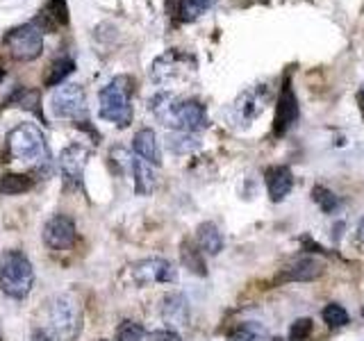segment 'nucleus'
I'll use <instances>...</instances> for the list:
<instances>
[{"label": "nucleus", "mask_w": 364, "mask_h": 341, "mask_svg": "<svg viewBox=\"0 0 364 341\" xmlns=\"http://www.w3.org/2000/svg\"><path fill=\"white\" fill-rule=\"evenodd\" d=\"M5 45L14 60L32 62L43 50V32L34 23H26V26H18L5 34Z\"/></svg>", "instance_id": "nucleus-6"}, {"label": "nucleus", "mask_w": 364, "mask_h": 341, "mask_svg": "<svg viewBox=\"0 0 364 341\" xmlns=\"http://www.w3.org/2000/svg\"><path fill=\"white\" fill-rule=\"evenodd\" d=\"M32 341H60V339H55L50 332H48V330H43V328H34L32 330Z\"/></svg>", "instance_id": "nucleus-33"}, {"label": "nucleus", "mask_w": 364, "mask_h": 341, "mask_svg": "<svg viewBox=\"0 0 364 341\" xmlns=\"http://www.w3.org/2000/svg\"><path fill=\"white\" fill-rule=\"evenodd\" d=\"M216 0H178V18L182 23H191L205 11L214 7Z\"/></svg>", "instance_id": "nucleus-24"}, {"label": "nucleus", "mask_w": 364, "mask_h": 341, "mask_svg": "<svg viewBox=\"0 0 364 341\" xmlns=\"http://www.w3.org/2000/svg\"><path fill=\"white\" fill-rule=\"evenodd\" d=\"M278 341H280V339H278Z\"/></svg>", "instance_id": "nucleus-39"}, {"label": "nucleus", "mask_w": 364, "mask_h": 341, "mask_svg": "<svg viewBox=\"0 0 364 341\" xmlns=\"http://www.w3.org/2000/svg\"><path fill=\"white\" fill-rule=\"evenodd\" d=\"M132 80L128 75H117L112 82L100 91V117L125 128L132 121Z\"/></svg>", "instance_id": "nucleus-5"}, {"label": "nucleus", "mask_w": 364, "mask_h": 341, "mask_svg": "<svg viewBox=\"0 0 364 341\" xmlns=\"http://www.w3.org/2000/svg\"><path fill=\"white\" fill-rule=\"evenodd\" d=\"M299 119V100H296V94L289 82H284L282 94L278 98V107H276V121H273V134L276 136H284L287 130Z\"/></svg>", "instance_id": "nucleus-13"}, {"label": "nucleus", "mask_w": 364, "mask_h": 341, "mask_svg": "<svg viewBox=\"0 0 364 341\" xmlns=\"http://www.w3.org/2000/svg\"><path fill=\"white\" fill-rule=\"evenodd\" d=\"M312 318H296L289 328V339L291 341H307L312 335Z\"/></svg>", "instance_id": "nucleus-31"}, {"label": "nucleus", "mask_w": 364, "mask_h": 341, "mask_svg": "<svg viewBox=\"0 0 364 341\" xmlns=\"http://www.w3.org/2000/svg\"><path fill=\"white\" fill-rule=\"evenodd\" d=\"M9 153L18 162L28 166H48L50 148L43 132L34 123H21L7 136Z\"/></svg>", "instance_id": "nucleus-3"}, {"label": "nucleus", "mask_w": 364, "mask_h": 341, "mask_svg": "<svg viewBox=\"0 0 364 341\" xmlns=\"http://www.w3.org/2000/svg\"><path fill=\"white\" fill-rule=\"evenodd\" d=\"M323 264L316 257H303L296 259L294 264L280 269L276 276V284H287V282H312L323 276Z\"/></svg>", "instance_id": "nucleus-12"}, {"label": "nucleus", "mask_w": 364, "mask_h": 341, "mask_svg": "<svg viewBox=\"0 0 364 341\" xmlns=\"http://www.w3.org/2000/svg\"><path fill=\"white\" fill-rule=\"evenodd\" d=\"M146 330L136 321H121L117 328V341H144Z\"/></svg>", "instance_id": "nucleus-30"}, {"label": "nucleus", "mask_w": 364, "mask_h": 341, "mask_svg": "<svg viewBox=\"0 0 364 341\" xmlns=\"http://www.w3.org/2000/svg\"><path fill=\"white\" fill-rule=\"evenodd\" d=\"M43 242L53 250H66L75 242V221L71 216L55 214L43 225Z\"/></svg>", "instance_id": "nucleus-10"}, {"label": "nucleus", "mask_w": 364, "mask_h": 341, "mask_svg": "<svg viewBox=\"0 0 364 341\" xmlns=\"http://www.w3.org/2000/svg\"><path fill=\"white\" fill-rule=\"evenodd\" d=\"M262 337H267V328L255 321L239 323L228 332V341H259Z\"/></svg>", "instance_id": "nucleus-26"}, {"label": "nucleus", "mask_w": 364, "mask_h": 341, "mask_svg": "<svg viewBox=\"0 0 364 341\" xmlns=\"http://www.w3.org/2000/svg\"><path fill=\"white\" fill-rule=\"evenodd\" d=\"M50 112L57 119H82L87 114L85 89L80 85H60L50 96Z\"/></svg>", "instance_id": "nucleus-7"}, {"label": "nucleus", "mask_w": 364, "mask_h": 341, "mask_svg": "<svg viewBox=\"0 0 364 341\" xmlns=\"http://www.w3.org/2000/svg\"><path fill=\"white\" fill-rule=\"evenodd\" d=\"M75 71V62L71 57H60V60H55L48 71H46V77H43V85L46 87H60L64 85V80Z\"/></svg>", "instance_id": "nucleus-23"}, {"label": "nucleus", "mask_w": 364, "mask_h": 341, "mask_svg": "<svg viewBox=\"0 0 364 341\" xmlns=\"http://www.w3.org/2000/svg\"><path fill=\"white\" fill-rule=\"evenodd\" d=\"M196 62H193L191 55L178 53V50H168L162 57H157L153 64V80L159 85L173 82L176 77L187 75V71H193Z\"/></svg>", "instance_id": "nucleus-9"}, {"label": "nucleus", "mask_w": 364, "mask_h": 341, "mask_svg": "<svg viewBox=\"0 0 364 341\" xmlns=\"http://www.w3.org/2000/svg\"><path fill=\"white\" fill-rule=\"evenodd\" d=\"M148 341H182L180 335L176 332V330H155V332L148 335Z\"/></svg>", "instance_id": "nucleus-32"}, {"label": "nucleus", "mask_w": 364, "mask_h": 341, "mask_svg": "<svg viewBox=\"0 0 364 341\" xmlns=\"http://www.w3.org/2000/svg\"><path fill=\"white\" fill-rule=\"evenodd\" d=\"M39 328L60 341H75L82 332V307L71 293H60L46 305V318Z\"/></svg>", "instance_id": "nucleus-2"}, {"label": "nucleus", "mask_w": 364, "mask_h": 341, "mask_svg": "<svg viewBox=\"0 0 364 341\" xmlns=\"http://www.w3.org/2000/svg\"><path fill=\"white\" fill-rule=\"evenodd\" d=\"M148 107H151L159 123L176 132L196 134L198 130L210 125L208 112H205L198 100H182L173 94H166V91H159L157 96H153Z\"/></svg>", "instance_id": "nucleus-1"}, {"label": "nucleus", "mask_w": 364, "mask_h": 341, "mask_svg": "<svg viewBox=\"0 0 364 341\" xmlns=\"http://www.w3.org/2000/svg\"><path fill=\"white\" fill-rule=\"evenodd\" d=\"M168 146L173 153H191L193 148H198V136L193 132H176L173 136L168 139Z\"/></svg>", "instance_id": "nucleus-29"}, {"label": "nucleus", "mask_w": 364, "mask_h": 341, "mask_svg": "<svg viewBox=\"0 0 364 341\" xmlns=\"http://www.w3.org/2000/svg\"><path fill=\"white\" fill-rule=\"evenodd\" d=\"M321 318H323V323L330 325V328H344L348 323V312L341 305L330 303V305L323 307Z\"/></svg>", "instance_id": "nucleus-28"}, {"label": "nucleus", "mask_w": 364, "mask_h": 341, "mask_svg": "<svg viewBox=\"0 0 364 341\" xmlns=\"http://www.w3.org/2000/svg\"><path fill=\"white\" fill-rule=\"evenodd\" d=\"M32 189V180L23 173H5L0 178V193L3 196H18Z\"/></svg>", "instance_id": "nucleus-25"}, {"label": "nucleus", "mask_w": 364, "mask_h": 341, "mask_svg": "<svg viewBox=\"0 0 364 341\" xmlns=\"http://www.w3.org/2000/svg\"><path fill=\"white\" fill-rule=\"evenodd\" d=\"M358 239L364 244V219L360 221V225H358Z\"/></svg>", "instance_id": "nucleus-34"}, {"label": "nucleus", "mask_w": 364, "mask_h": 341, "mask_svg": "<svg viewBox=\"0 0 364 341\" xmlns=\"http://www.w3.org/2000/svg\"><path fill=\"white\" fill-rule=\"evenodd\" d=\"M87 157L89 151L82 146H68L60 155V170L64 175V182L68 189H80L82 187V175H85V166H87Z\"/></svg>", "instance_id": "nucleus-11"}, {"label": "nucleus", "mask_w": 364, "mask_h": 341, "mask_svg": "<svg viewBox=\"0 0 364 341\" xmlns=\"http://www.w3.org/2000/svg\"><path fill=\"white\" fill-rule=\"evenodd\" d=\"M130 170H132V178H134V191L139 193V196H148V193H153V189H155V170H153V164L134 155Z\"/></svg>", "instance_id": "nucleus-18"}, {"label": "nucleus", "mask_w": 364, "mask_h": 341, "mask_svg": "<svg viewBox=\"0 0 364 341\" xmlns=\"http://www.w3.org/2000/svg\"><path fill=\"white\" fill-rule=\"evenodd\" d=\"M130 278L136 287H151V284H168L178 280V269L168 259L148 257L130 266Z\"/></svg>", "instance_id": "nucleus-8"}, {"label": "nucleus", "mask_w": 364, "mask_h": 341, "mask_svg": "<svg viewBox=\"0 0 364 341\" xmlns=\"http://www.w3.org/2000/svg\"><path fill=\"white\" fill-rule=\"evenodd\" d=\"M196 244L203 253L208 255H219L223 250V234L219 232V227L214 223H200L196 230Z\"/></svg>", "instance_id": "nucleus-19"}, {"label": "nucleus", "mask_w": 364, "mask_h": 341, "mask_svg": "<svg viewBox=\"0 0 364 341\" xmlns=\"http://www.w3.org/2000/svg\"><path fill=\"white\" fill-rule=\"evenodd\" d=\"M32 23L41 32H53L60 26H68V5H66V0H48Z\"/></svg>", "instance_id": "nucleus-15"}, {"label": "nucleus", "mask_w": 364, "mask_h": 341, "mask_svg": "<svg viewBox=\"0 0 364 341\" xmlns=\"http://www.w3.org/2000/svg\"><path fill=\"white\" fill-rule=\"evenodd\" d=\"M0 341H3V335H0Z\"/></svg>", "instance_id": "nucleus-38"}, {"label": "nucleus", "mask_w": 364, "mask_h": 341, "mask_svg": "<svg viewBox=\"0 0 364 341\" xmlns=\"http://www.w3.org/2000/svg\"><path fill=\"white\" fill-rule=\"evenodd\" d=\"M264 89V87H259V89H250L246 91V94L239 98L237 102V109H239V117H244V119H255L257 114L264 112V100H267V94L264 96H259V91Z\"/></svg>", "instance_id": "nucleus-22"}, {"label": "nucleus", "mask_w": 364, "mask_h": 341, "mask_svg": "<svg viewBox=\"0 0 364 341\" xmlns=\"http://www.w3.org/2000/svg\"><path fill=\"white\" fill-rule=\"evenodd\" d=\"M5 77V71H3V68H0V80H3Z\"/></svg>", "instance_id": "nucleus-35"}, {"label": "nucleus", "mask_w": 364, "mask_h": 341, "mask_svg": "<svg viewBox=\"0 0 364 341\" xmlns=\"http://www.w3.org/2000/svg\"><path fill=\"white\" fill-rule=\"evenodd\" d=\"M98 341H107V339H98Z\"/></svg>", "instance_id": "nucleus-37"}, {"label": "nucleus", "mask_w": 364, "mask_h": 341, "mask_svg": "<svg viewBox=\"0 0 364 341\" xmlns=\"http://www.w3.org/2000/svg\"><path fill=\"white\" fill-rule=\"evenodd\" d=\"M264 180H267L269 198L273 202H280L287 198V193L294 187V173L289 166H269L264 170Z\"/></svg>", "instance_id": "nucleus-14"}, {"label": "nucleus", "mask_w": 364, "mask_h": 341, "mask_svg": "<svg viewBox=\"0 0 364 341\" xmlns=\"http://www.w3.org/2000/svg\"><path fill=\"white\" fill-rule=\"evenodd\" d=\"M162 316L171 325H187L189 321V303L182 293H168L162 301Z\"/></svg>", "instance_id": "nucleus-17"}, {"label": "nucleus", "mask_w": 364, "mask_h": 341, "mask_svg": "<svg viewBox=\"0 0 364 341\" xmlns=\"http://www.w3.org/2000/svg\"><path fill=\"white\" fill-rule=\"evenodd\" d=\"M362 316H364V307H362Z\"/></svg>", "instance_id": "nucleus-36"}, {"label": "nucleus", "mask_w": 364, "mask_h": 341, "mask_svg": "<svg viewBox=\"0 0 364 341\" xmlns=\"http://www.w3.org/2000/svg\"><path fill=\"white\" fill-rule=\"evenodd\" d=\"M312 200L318 205V210H321L323 214H333L339 207V198L328 187H323V185H316L312 189Z\"/></svg>", "instance_id": "nucleus-27"}, {"label": "nucleus", "mask_w": 364, "mask_h": 341, "mask_svg": "<svg viewBox=\"0 0 364 341\" xmlns=\"http://www.w3.org/2000/svg\"><path fill=\"white\" fill-rule=\"evenodd\" d=\"M180 257H182V264H185L191 273H196V276H208V266H205V253L198 248V244L185 242L180 244Z\"/></svg>", "instance_id": "nucleus-20"}, {"label": "nucleus", "mask_w": 364, "mask_h": 341, "mask_svg": "<svg viewBox=\"0 0 364 341\" xmlns=\"http://www.w3.org/2000/svg\"><path fill=\"white\" fill-rule=\"evenodd\" d=\"M132 151L136 157L146 159V162H151L153 166H159L162 164V153H159V144H157V136L151 128H144L134 134L132 139Z\"/></svg>", "instance_id": "nucleus-16"}, {"label": "nucleus", "mask_w": 364, "mask_h": 341, "mask_svg": "<svg viewBox=\"0 0 364 341\" xmlns=\"http://www.w3.org/2000/svg\"><path fill=\"white\" fill-rule=\"evenodd\" d=\"M34 287V269L21 250H5L0 255V291L9 298H26Z\"/></svg>", "instance_id": "nucleus-4"}, {"label": "nucleus", "mask_w": 364, "mask_h": 341, "mask_svg": "<svg viewBox=\"0 0 364 341\" xmlns=\"http://www.w3.org/2000/svg\"><path fill=\"white\" fill-rule=\"evenodd\" d=\"M7 102H9V105H16L21 109H28L32 114H37V117L43 121V114H41V96H39L37 89L21 87V89L14 91V94H11V98Z\"/></svg>", "instance_id": "nucleus-21"}]
</instances>
